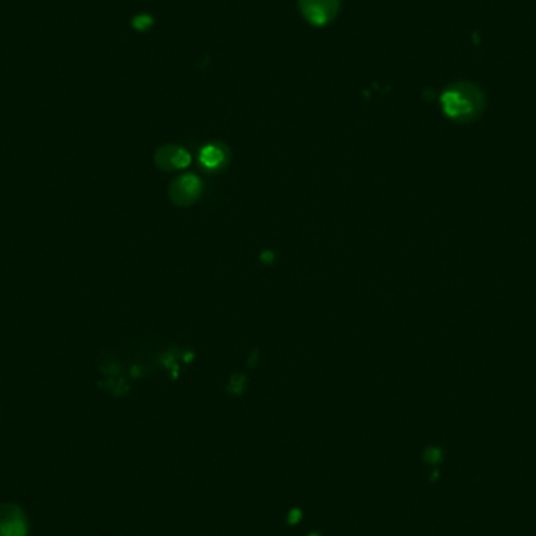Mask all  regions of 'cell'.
<instances>
[{"mask_svg": "<svg viewBox=\"0 0 536 536\" xmlns=\"http://www.w3.org/2000/svg\"><path fill=\"white\" fill-rule=\"evenodd\" d=\"M475 88L471 89H450L444 93L441 103L444 107L445 115L453 118V120H466V118H473L477 115V110H482V107L477 105Z\"/></svg>", "mask_w": 536, "mask_h": 536, "instance_id": "6da1fadb", "label": "cell"}, {"mask_svg": "<svg viewBox=\"0 0 536 536\" xmlns=\"http://www.w3.org/2000/svg\"><path fill=\"white\" fill-rule=\"evenodd\" d=\"M442 458H444V453L439 447H430L425 450V453H423V460H425L428 464H439V462L442 461Z\"/></svg>", "mask_w": 536, "mask_h": 536, "instance_id": "277c9868", "label": "cell"}, {"mask_svg": "<svg viewBox=\"0 0 536 536\" xmlns=\"http://www.w3.org/2000/svg\"><path fill=\"white\" fill-rule=\"evenodd\" d=\"M30 524L19 505L3 502L0 504V536H28Z\"/></svg>", "mask_w": 536, "mask_h": 536, "instance_id": "7a4b0ae2", "label": "cell"}, {"mask_svg": "<svg viewBox=\"0 0 536 536\" xmlns=\"http://www.w3.org/2000/svg\"><path fill=\"white\" fill-rule=\"evenodd\" d=\"M152 24H154V21H152V18L148 14H138V16H135L133 21H132L133 28H137V30H140V32L148 30Z\"/></svg>", "mask_w": 536, "mask_h": 536, "instance_id": "5b68a950", "label": "cell"}, {"mask_svg": "<svg viewBox=\"0 0 536 536\" xmlns=\"http://www.w3.org/2000/svg\"><path fill=\"white\" fill-rule=\"evenodd\" d=\"M300 8L310 24L325 25L337 14L339 0H300Z\"/></svg>", "mask_w": 536, "mask_h": 536, "instance_id": "3957f363", "label": "cell"}]
</instances>
